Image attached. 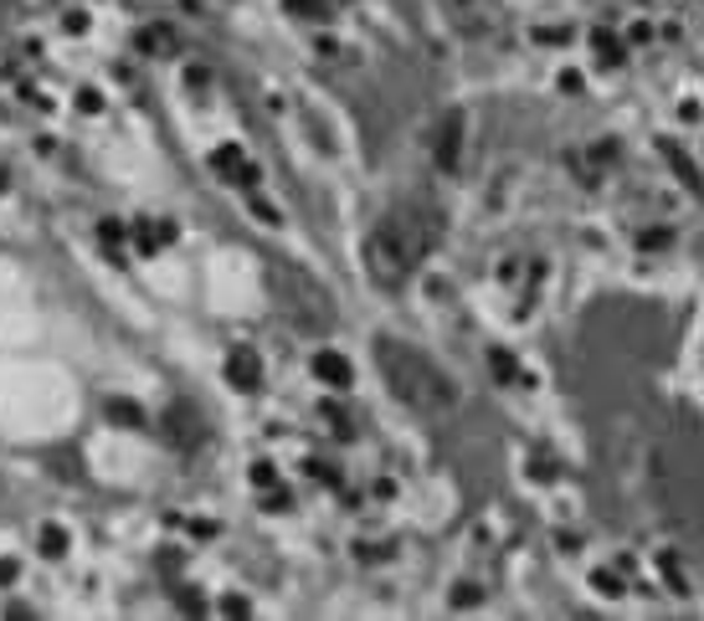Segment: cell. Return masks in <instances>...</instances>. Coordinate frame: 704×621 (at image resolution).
Instances as JSON below:
<instances>
[{"label": "cell", "mask_w": 704, "mask_h": 621, "mask_svg": "<svg viewBox=\"0 0 704 621\" xmlns=\"http://www.w3.org/2000/svg\"><path fill=\"white\" fill-rule=\"evenodd\" d=\"M386 360H396V365H386L391 370V386L402 390L406 401L412 406H432V401H448V386L437 380V370L427 365V360H417L412 350H396V344H386Z\"/></svg>", "instance_id": "obj_1"}]
</instances>
